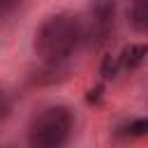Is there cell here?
Wrapping results in <instances>:
<instances>
[{
	"label": "cell",
	"mask_w": 148,
	"mask_h": 148,
	"mask_svg": "<svg viewBox=\"0 0 148 148\" xmlns=\"http://www.w3.org/2000/svg\"><path fill=\"white\" fill-rule=\"evenodd\" d=\"M81 37H83V30L72 18L53 16L39 28L35 46H37L42 60H46L51 65H58V62L67 60L74 53V49H76Z\"/></svg>",
	"instance_id": "6da1fadb"
},
{
	"label": "cell",
	"mask_w": 148,
	"mask_h": 148,
	"mask_svg": "<svg viewBox=\"0 0 148 148\" xmlns=\"http://www.w3.org/2000/svg\"><path fill=\"white\" fill-rule=\"evenodd\" d=\"M72 118L65 109H49L30 125V143L37 148H56L69 136Z\"/></svg>",
	"instance_id": "7a4b0ae2"
},
{
	"label": "cell",
	"mask_w": 148,
	"mask_h": 148,
	"mask_svg": "<svg viewBox=\"0 0 148 148\" xmlns=\"http://www.w3.org/2000/svg\"><path fill=\"white\" fill-rule=\"evenodd\" d=\"M113 12H116V5L113 0H97L90 9V16H88V25L83 30V37H88L90 44H102L109 32H111V25H113Z\"/></svg>",
	"instance_id": "3957f363"
},
{
	"label": "cell",
	"mask_w": 148,
	"mask_h": 148,
	"mask_svg": "<svg viewBox=\"0 0 148 148\" xmlns=\"http://www.w3.org/2000/svg\"><path fill=\"white\" fill-rule=\"evenodd\" d=\"M148 56V46L146 44H130L123 49V56H120V62L125 69H134L143 62V58Z\"/></svg>",
	"instance_id": "277c9868"
},
{
	"label": "cell",
	"mask_w": 148,
	"mask_h": 148,
	"mask_svg": "<svg viewBox=\"0 0 148 148\" xmlns=\"http://www.w3.org/2000/svg\"><path fill=\"white\" fill-rule=\"evenodd\" d=\"M130 18L136 30L148 32V0H134L130 9Z\"/></svg>",
	"instance_id": "5b68a950"
},
{
	"label": "cell",
	"mask_w": 148,
	"mask_h": 148,
	"mask_svg": "<svg viewBox=\"0 0 148 148\" xmlns=\"http://www.w3.org/2000/svg\"><path fill=\"white\" fill-rule=\"evenodd\" d=\"M127 132L132 136H148V118H139L127 125Z\"/></svg>",
	"instance_id": "8992f818"
},
{
	"label": "cell",
	"mask_w": 148,
	"mask_h": 148,
	"mask_svg": "<svg viewBox=\"0 0 148 148\" xmlns=\"http://www.w3.org/2000/svg\"><path fill=\"white\" fill-rule=\"evenodd\" d=\"M102 76H104V79H113V76H116V60H113L111 56H106V58L102 60Z\"/></svg>",
	"instance_id": "52a82bcc"
},
{
	"label": "cell",
	"mask_w": 148,
	"mask_h": 148,
	"mask_svg": "<svg viewBox=\"0 0 148 148\" xmlns=\"http://www.w3.org/2000/svg\"><path fill=\"white\" fill-rule=\"evenodd\" d=\"M99 97H102V86H97L95 90L88 92V102H99Z\"/></svg>",
	"instance_id": "ba28073f"
},
{
	"label": "cell",
	"mask_w": 148,
	"mask_h": 148,
	"mask_svg": "<svg viewBox=\"0 0 148 148\" xmlns=\"http://www.w3.org/2000/svg\"><path fill=\"white\" fill-rule=\"evenodd\" d=\"M0 2H2V14H7V12L12 9V5H14L16 0H0Z\"/></svg>",
	"instance_id": "9c48e42d"
}]
</instances>
